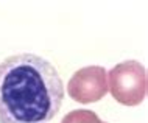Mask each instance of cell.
<instances>
[{
  "label": "cell",
  "mask_w": 148,
  "mask_h": 123,
  "mask_svg": "<svg viewBox=\"0 0 148 123\" xmlns=\"http://www.w3.org/2000/svg\"><path fill=\"white\" fill-rule=\"evenodd\" d=\"M64 95L56 67L45 58L19 53L0 62V123H49Z\"/></svg>",
  "instance_id": "cell-1"
}]
</instances>
